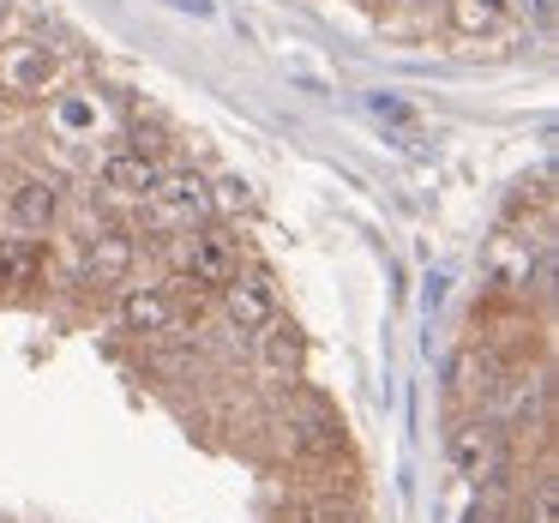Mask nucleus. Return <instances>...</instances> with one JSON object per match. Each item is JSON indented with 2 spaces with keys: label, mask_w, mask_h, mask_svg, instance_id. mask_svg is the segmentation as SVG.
I'll list each match as a JSON object with an SVG mask.
<instances>
[{
  "label": "nucleus",
  "mask_w": 559,
  "mask_h": 523,
  "mask_svg": "<svg viewBox=\"0 0 559 523\" xmlns=\"http://www.w3.org/2000/svg\"><path fill=\"white\" fill-rule=\"evenodd\" d=\"M175 265H181V277L199 283V289H223V283L241 271V241H235L223 223H193V229L181 235V247H175Z\"/></svg>",
  "instance_id": "f257e3e1"
},
{
  "label": "nucleus",
  "mask_w": 559,
  "mask_h": 523,
  "mask_svg": "<svg viewBox=\"0 0 559 523\" xmlns=\"http://www.w3.org/2000/svg\"><path fill=\"white\" fill-rule=\"evenodd\" d=\"M151 223L157 229H193V223L211 217V181L199 169H157V187H151Z\"/></svg>",
  "instance_id": "f03ea898"
},
{
  "label": "nucleus",
  "mask_w": 559,
  "mask_h": 523,
  "mask_svg": "<svg viewBox=\"0 0 559 523\" xmlns=\"http://www.w3.org/2000/svg\"><path fill=\"white\" fill-rule=\"evenodd\" d=\"M217 295H223L229 325H241V331H265L277 319V283H271V271H235Z\"/></svg>",
  "instance_id": "7ed1b4c3"
},
{
  "label": "nucleus",
  "mask_w": 559,
  "mask_h": 523,
  "mask_svg": "<svg viewBox=\"0 0 559 523\" xmlns=\"http://www.w3.org/2000/svg\"><path fill=\"white\" fill-rule=\"evenodd\" d=\"M451 463H457V475H469V482H493V475L506 469V427L499 421H463L457 433H451Z\"/></svg>",
  "instance_id": "20e7f679"
},
{
  "label": "nucleus",
  "mask_w": 559,
  "mask_h": 523,
  "mask_svg": "<svg viewBox=\"0 0 559 523\" xmlns=\"http://www.w3.org/2000/svg\"><path fill=\"white\" fill-rule=\"evenodd\" d=\"M0 85L13 91V97H43L55 85V55L43 43H13V49L0 55Z\"/></svg>",
  "instance_id": "39448f33"
},
{
  "label": "nucleus",
  "mask_w": 559,
  "mask_h": 523,
  "mask_svg": "<svg viewBox=\"0 0 559 523\" xmlns=\"http://www.w3.org/2000/svg\"><path fill=\"white\" fill-rule=\"evenodd\" d=\"M175 295L163 289V283H127V295H121V325L127 331H139V337H157V331H169L175 325Z\"/></svg>",
  "instance_id": "423d86ee"
},
{
  "label": "nucleus",
  "mask_w": 559,
  "mask_h": 523,
  "mask_svg": "<svg viewBox=\"0 0 559 523\" xmlns=\"http://www.w3.org/2000/svg\"><path fill=\"white\" fill-rule=\"evenodd\" d=\"M133 259H139V241L127 229L91 235V247H85V283H127V277H133Z\"/></svg>",
  "instance_id": "0eeeda50"
},
{
  "label": "nucleus",
  "mask_w": 559,
  "mask_h": 523,
  "mask_svg": "<svg viewBox=\"0 0 559 523\" xmlns=\"http://www.w3.org/2000/svg\"><path fill=\"white\" fill-rule=\"evenodd\" d=\"M7 211H13V223L25 235H43V229H55V217H61V187L43 181V175H25V181L13 187V199H7Z\"/></svg>",
  "instance_id": "6e6552de"
},
{
  "label": "nucleus",
  "mask_w": 559,
  "mask_h": 523,
  "mask_svg": "<svg viewBox=\"0 0 559 523\" xmlns=\"http://www.w3.org/2000/svg\"><path fill=\"white\" fill-rule=\"evenodd\" d=\"M103 187H109L115 199H139V205H145L151 187H157V163H151L139 145L109 151V157H103Z\"/></svg>",
  "instance_id": "1a4fd4ad"
},
{
  "label": "nucleus",
  "mask_w": 559,
  "mask_h": 523,
  "mask_svg": "<svg viewBox=\"0 0 559 523\" xmlns=\"http://www.w3.org/2000/svg\"><path fill=\"white\" fill-rule=\"evenodd\" d=\"M487 277H493L499 289H530V277H535L530 235H499V241L487 247Z\"/></svg>",
  "instance_id": "9d476101"
},
{
  "label": "nucleus",
  "mask_w": 559,
  "mask_h": 523,
  "mask_svg": "<svg viewBox=\"0 0 559 523\" xmlns=\"http://www.w3.org/2000/svg\"><path fill=\"white\" fill-rule=\"evenodd\" d=\"M265 355H259V373L271 379V385H283V379L301 373V337H295V325H283V319H271L265 331Z\"/></svg>",
  "instance_id": "9b49d317"
},
{
  "label": "nucleus",
  "mask_w": 559,
  "mask_h": 523,
  "mask_svg": "<svg viewBox=\"0 0 559 523\" xmlns=\"http://www.w3.org/2000/svg\"><path fill=\"white\" fill-rule=\"evenodd\" d=\"M511 7L506 0H451V31L457 37H493V31H506Z\"/></svg>",
  "instance_id": "f8f14e48"
},
{
  "label": "nucleus",
  "mask_w": 559,
  "mask_h": 523,
  "mask_svg": "<svg viewBox=\"0 0 559 523\" xmlns=\"http://www.w3.org/2000/svg\"><path fill=\"white\" fill-rule=\"evenodd\" d=\"M43 265L37 241H25V235H0V289H19V283H31Z\"/></svg>",
  "instance_id": "ddd939ff"
},
{
  "label": "nucleus",
  "mask_w": 559,
  "mask_h": 523,
  "mask_svg": "<svg viewBox=\"0 0 559 523\" xmlns=\"http://www.w3.org/2000/svg\"><path fill=\"white\" fill-rule=\"evenodd\" d=\"M530 523H559V482H554V475H542V482H535Z\"/></svg>",
  "instance_id": "4468645a"
},
{
  "label": "nucleus",
  "mask_w": 559,
  "mask_h": 523,
  "mask_svg": "<svg viewBox=\"0 0 559 523\" xmlns=\"http://www.w3.org/2000/svg\"><path fill=\"white\" fill-rule=\"evenodd\" d=\"M211 205H223V211H247V205H253V187H247L241 175H223L217 193H211Z\"/></svg>",
  "instance_id": "2eb2a0df"
},
{
  "label": "nucleus",
  "mask_w": 559,
  "mask_h": 523,
  "mask_svg": "<svg viewBox=\"0 0 559 523\" xmlns=\"http://www.w3.org/2000/svg\"><path fill=\"white\" fill-rule=\"evenodd\" d=\"M506 7L523 19H535V25H547V13H554V0H506Z\"/></svg>",
  "instance_id": "dca6fc26"
},
{
  "label": "nucleus",
  "mask_w": 559,
  "mask_h": 523,
  "mask_svg": "<svg viewBox=\"0 0 559 523\" xmlns=\"http://www.w3.org/2000/svg\"><path fill=\"white\" fill-rule=\"evenodd\" d=\"M463 523H487V511H481V506H475V511H469V518H463Z\"/></svg>",
  "instance_id": "f3484780"
},
{
  "label": "nucleus",
  "mask_w": 559,
  "mask_h": 523,
  "mask_svg": "<svg viewBox=\"0 0 559 523\" xmlns=\"http://www.w3.org/2000/svg\"><path fill=\"white\" fill-rule=\"evenodd\" d=\"M518 523H530V518H518Z\"/></svg>",
  "instance_id": "a211bd4d"
}]
</instances>
